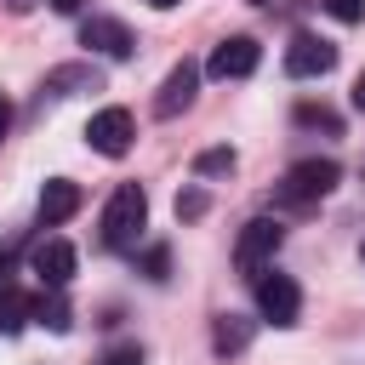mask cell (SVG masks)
I'll return each instance as SVG.
<instances>
[{
  "label": "cell",
  "mask_w": 365,
  "mask_h": 365,
  "mask_svg": "<svg viewBox=\"0 0 365 365\" xmlns=\"http://www.w3.org/2000/svg\"><path fill=\"white\" fill-rule=\"evenodd\" d=\"M143 228H148V194L137 182H120L103 205V245L108 251H137Z\"/></svg>",
  "instance_id": "6da1fadb"
},
{
  "label": "cell",
  "mask_w": 365,
  "mask_h": 365,
  "mask_svg": "<svg viewBox=\"0 0 365 365\" xmlns=\"http://www.w3.org/2000/svg\"><path fill=\"white\" fill-rule=\"evenodd\" d=\"M336 182H342V165H336V160H297V165L274 182V200H279V205H314V200H325Z\"/></svg>",
  "instance_id": "7a4b0ae2"
},
{
  "label": "cell",
  "mask_w": 365,
  "mask_h": 365,
  "mask_svg": "<svg viewBox=\"0 0 365 365\" xmlns=\"http://www.w3.org/2000/svg\"><path fill=\"white\" fill-rule=\"evenodd\" d=\"M279 240H285V228L274 222V217H251L245 228H240V240H234V268L240 274H262L268 262H274V251H279Z\"/></svg>",
  "instance_id": "3957f363"
},
{
  "label": "cell",
  "mask_w": 365,
  "mask_h": 365,
  "mask_svg": "<svg viewBox=\"0 0 365 365\" xmlns=\"http://www.w3.org/2000/svg\"><path fill=\"white\" fill-rule=\"evenodd\" d=\"M251 285H257V308H262V319H268V325H297V314H302V291H297V279H291V274L262 268Z\"/></svg>",
  "instance_id": "277c9868"
},
{
  "label": "cell",
  "mask_w": 365,
  "mask_h": 365,
  "mask_svg": "<svg viewBox=\"0 0 365 365\" xmlns=\"http://www.w3.org/2000/svg\"><path fill=\"white\" fill-rule=\"evenodd\" d=\"M257 63H262V46H257L251 34H228V40H217V46H211L205 74H211V80H245Z\"/></svg>",
  "instance_id": "5b68a950"
},
{
  "label": "cell",
  "mask_w": 365,
  "mask_h": 365,
  "mask_svg": "<svg viewBox=\"0 0 365 365\" xmlns=\"http://www.w3.org/2000/svg\"><path fill=\"white\" fill-rule=\"evenodd\" d=\"M336 68V46L331 40H319V34H291V46H285V74L291 80H319V74H331Z\"/></svg>",
  "instance_id": "8992f818"
},
{
  "label": "cell",
  "mask_w": 365,
  "mask_h": 365,
  "mask_svg": "<svg viewBox=\"0 0 365 365\" xmlns=\"http://www.w3.org/2000/svg\"><path fill=\"white\" fill-rule=\"evenodd\" d=\"M131 137H137L131 108H97V114L86 120V143H91L97 154H108V160H120V154L131 148Z\"/></svg>",
  "instance_id": "52a82bcc"
},
{
  "label": "cell",
  "mask_w": 365,
  "mask_h": 365,
  "mask_svg": "<svg viewBox=\"0 0 365 365\" xmlns=\"http://www.w3.org/2000/svg\"><path fill=\"white\" fill-rule=\"evenodd\" d=\"M29 268H34V279H40L46 291H63V285L74 279V245L51 234V240H40V245H34V257H29Z\"/></svg>",
  "instance_id": "ba28073f"
},
{
  "label": "cell",
  "mask_w": 365,
  "mask_h": 365,
  "mask_svg": "<svg viewBox=\"0 0 365 365\" xmlns=\"http://www.w3.org/2000/svg\"><path fill=\"white\" fill-rule=\"evenodd\" d=\"M80 46H91L97 57H114V63H120V57H131L137 40H131V29H125L120 17H86V23H80Z\"/></svg>",
  "instance_id": "9c48e42d"
},
{
  "label": "cell",
  "mask_w": 365,
  "mask_h": 365,
  "mask_svg": "<svg viewBox=\"0 0 365 365\" xmlns=\"http://www.w3.org/2000/svg\"><path fill=\"white\" fill-rule=\"evenodd\" d=\"M194 91H200V68L194 63H177L165 80H160V97H154V114L160 120H177L188 103H194Z\"/></svg>",
  "instance_id": "30bf717a"
},
{
  "label": "cell",
  "mask_w": 365,
  "mask_h": 365,
  "mask_svg": "<svg viewBox=\"0 0 365 365\" xmlns=\"http://www.w3.org/2000/svg\"><path fill=\"white\" fill-rule=\"evenodd\" d=\"M80 205H86L80 182H68V177H46V188H40V222H46V228L68 222V217H74Z\"/></svg>",
  "instance_id": "8fae6325"
},
{
  "label": "cell",
  "mask_w": 365,
  "mask_h": 365,
  "mask_svg": "<svg viewBox=\"0 0 365 365\" xmlns=\"http://www.w3.org/2000/svg\"><path fill=\"white\" fill-rule=\"evenodd\" d=\"M97 86H103V74H97V68H86V63H63V68H51V74H46V86H40V91H46V97H68V91H97Z\"/></svg>",
  "instance_id": "7c38bea8"
},
{
  "label": "cell",
  "mask_w": 365,
  "mask_h": 365,
  "mask_svg": "<svg viewBox=\"0 0 365 365\" xmlns=\"http://www.w3.org/2000/svg\"><path fill=\"white\" fill-rule=\"evenodd\" d=\"M211 348H217L222 359H228V354H245V348H251V319H245V314H217Z\"/></svg>",
  "instance_id": "4fadbf2b"
},
{
  "label": "cell",
  "mask_w": 365,
  "mask_h": 365,
  "mask_svg": "<svg viewBox=\"0 0 365 365\" xmlns=\"http://www.w3.org/2000/svg\"><path fill=\"white\" fill-rule=\"evenodd\" d=\"M29 319H34V302L17 285H0V336H17Z\"/></svg>",
  "instance_id": "5bb4252c"
},
{
  "label": "cell",
  "mask_w": 365,
  "mask_h": 365,
  "mask_svg": "<svg viewBox=\"0 0 365 365\" xmlns=\"http://www.w3.org/2000/svg\"><path fill=\"white\" fill-rule=\"evenodd\" d=\"M34 319H40V325H46V331H57V336H63V331H68V325H74V308H68V302H63V291H46V297H40V302H34Z\"/></svg>",
  "instance_id": "9a60e30c"
},
{
  "label": "cell",
  "mask_w": 365,
  "mask_h": 365,
  "mask_svg": "<svg viewBox=\"0 0 365 365\" xmlns=\"http://www.w3.org/2000/svg\"><path fill=\"white\" fill-rule=\"evenodd\" d=\"M297 125H308V131H342V120H336V108H325V103H297Z\"/></svg>",
  "instance_id": "2e32d148"
},
{
  "label": "cell",
  "mask_w": 365,
  "mask_h": 365,
  "mask_svg": "<svg viewBox=\"0 0 365 365\" xmlns=\"http://www.w3.org/2000/svg\"><path fill=\"white\" fill-rule=\"evenodd\" d=\"M234 165H240V160H234V148H205V154L194 160V171H200V177H228Z\"/></svg>",
  "instance_id": "e0dca14e"
},
{
  "label": "cell",
  "mask_w": 365,
  "mask_h": 365,
  "mask_svg": "<svg viewBox=\"0 0 365 365\" xmlns=\"http://www.w3.org/2000/svg\"><path fill=\"white\" fill-rule=\"evenodd\" d=\"M205 205H211V194H205V188H182V194H177V222L205 217Z\"/></svg>",
  "instance_id": "ac0fdd59"
},
{
  "label": "cell",
  "mask_w": 365,
  "mask_h": 365,
  "mask_svg": "<svg viewBox=\"0 0 365 365\" xmlns=\"http://www.w3.org/2000/svg\"><path fill=\"white\" fill-rule=\"evenodd\" d=\"M336 23H365V0H319Z\"/></svg>",
  "instance_id": "d6986e66"
},
{
  "label": "cell",
  "mask_w": 365,
  "mask_h": 365,
  "mask_svg": "<svg viewBox=\"0 0 365 365\" xmlns=\"http://www.w3.org/2000/svg\"><path fill=\"white\" fill-rule=\"evenodd\" d=\"M165 268H171V251H165V245H148V251H143V274H148V279H165Z\"/></svg>",
  "instance_id": "ffe728a7"
},
{
  "label": "cell",
  "mask_w": 365,
  "mask_h": 365,
  "mask_svg": "<svg viewBox=\"0 0 365 365\" xmlns=\"http://www.w3.org/2000/svg\"><path fill=\"white\" fill-rule=\"evenodd\" d=\"M97 365H143V348H137V342H120V348H108Z\"/></svg>",
  "instance_id": "44dd1931"
},
{
  "label": "cell",
  "mask_w": 365,
  "mask_h": 365,
  "mask_svg": "<svg viewBox=\"0 0 365 365\" xmlns=\"http://www.w3.org/2000/svg\"><path fill=\"white\" fill-rule=\"evenodd\" d=\"M11 262H17V245H6V251H0V285H11Z\"/></svg>",
  "instance_id": "7402d4cb"
},
{
  "label": "cell",
  "mask_w": 365,
  "mask_h": 365,
  "mask_svg": "<svg viewBox=\"0 0 365 365\" xmlns=\"http://www.w3.org/2000/svg\"><path fill=\"white\" fill-rule=\"evenodd\" d=\"M46 6H51V11H63V17H74V11L86 6V0H46Z\"/></svg>",
  "instance_id": "603a6c76"
},
{
  "label": "cell",
  "mask_w": 365,
  "mask_h": 365,
  "mask_svg": "<svg viewBox=\"0 0 365 365\" xmlns=\"http://www.w3.org/2000/svg\"><path fill=\"white\" fill-rule=\"evenodd\" d=\"M348 97H354V108H359V114H365V74H359V80H354V91H348Z\"/></svg>",
  "instance_id": "cb8c5ba5"
},
{
  "label": "cell",
  "mask_w": 365,
  "mask_h": 365,
  "mask_svg": "<svg viewBox=\"0 0 365 365\" xmlns=\"http://www.w3.org/2000/svg\"><path fill=\"white\" fill-rule=\"evenodd\" d=\"M6 125H11V103H6V91H0V143H6Z\"/></svg>",
  "instance_id": "d4e9b609"
},
{
  "label": "cell",
  "mask_w": 365,
  "mask_h": 365,
  "mask_svg": "<svg viewBox=\"0 0 365 365\" xmlns=\"http://www.w3.org/2000/svg\"><path fill=\"white\" fill-rule=\"evenodd\" d=\"M0 6H6V11H11V17H23V11H29V6H34V0H0Z\"/></svg>",
  "instance_id": "484cf974"
},
{
  "label": "cell",
  "mask_w": 365,
  "mask_h": 365,
  "mask_svg": "<svg viewBox=\"0 0 365 365\" xmlns=\"http://www.w3.org/2000/svg\"><path fill=\"white\" fill-rule=\"evenodd\" d=\"M143 6H154V11H171V6H182V0H143Z\"/></svg>",
  "instance_id": "4316f807"
},
{
  "label": "cell",
  "mask_w": 365,
  "mask_h": 365,
  "mask_svg": "<svg viewBox=\"0 0 365 365\" xmlns=\"http://www.w3.org/2000/svg\"><path fill=\"white\" fill-rule=\"evenodd\" d=\"M359 262H365V245H359Z\"/></svg>",
  "instance_id": "83f0119b"
},
{
  "label": "cell",
  "mask_w": 365,
  "mask_h": 365,
  "mask_svg": "<svg viewBox=\"0 0 365 365\" xmlns=\"http://www.w3.org/2000/svg\"><path fill=\"white\" fill-rule=\"evenodd\" d=\"M251 6H262V0H251Z\"/></svg>",
  "instance_id": "f1b7e54d"
}]
</instances>
